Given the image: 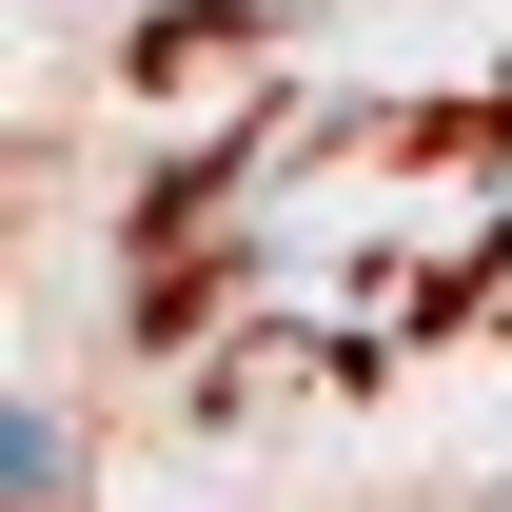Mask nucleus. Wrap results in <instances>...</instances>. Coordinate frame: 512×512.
<instances>
[{
    "label": "nucleus",
    "mask_w": 512,
    "mask_h": 512,
    "mask_svg": "<svg viewBox=\"0 0 512 512\" xmlns=\"http://www.w3.org/2000/svg\"><path fill=\"white\" fill-rule=\"evenodd\" d=\"M0 473H20V512H60V493H79V414L20 394V414H0Z\"/></svg>",
    "instance_id": "f257e3e1"
},
{
    "label": "nucleus",
    "mask_w": 512,
    "mask_h": 512,
    "mask_svg": "<svg viewBox=\"0 0 512 512\" xmlns=\"http://www.w3.org/2000/svg\"><path fill=\"white\" fill-rule=\"evenodd\" d=\"M493 512H512V493H493Z\"/></svg>",
    "instance_id": "f03ea898"
}]
</instances>
